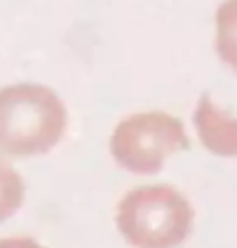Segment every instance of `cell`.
<instances>
[{
    "mask_svg": "<svg viewBox=\"0 0 237 248\" xmlns=\"http://www.w3.org/2000/svg\"><path fill=\"white\" fill-rule=\"evenodd\" d=\"M67 109L44 85L20 83L0 90V151L12 156L49 153L67 128Z\"/></svg>",
    "mask_w": 237,
    "mask_h": 248,
    "instance_id": "6da1fadb",
    "label": "cell"
},
{
    "mask_svg": "<svg viewBox=\"0 0 237 248\" xmlns=\"http://www.w3.org/2000/svg\"><path fill=\"white\" fill-rule=\"evenodd\" d=\"M193 217V208L177 190L148 185L124 196L115 224L133 248H175L190 235Z\"/></svg>",
    "mask_w": 237,
    "mask_h": 248,
    "instance_id": "7a4b0ae2",
    "label": "cell"
},
{
    "mask_svg": "<svg viewBox=\"0 0 237 248\" xmlns=\"http://www.w3.org/2000/svg\"><path fill=\"white\" fill-rule=\"evenodd\" d=\"M111 154L122 169L137 175H153L166 159L190 148L177 117L166 112H145L124 119L111 137Z\"/></svg>",
    "mask_w": 237,
    "mask_h": 248,
    "instance_id": "3957f363",
    "label": "cell"
},
{
    "mask_svg": "<svg viewBox=\"0 0 237 248\" xmlns=\"http://www.w3.org/2000/svg\"><path fill=\"white\" fill-rule=\"evenodd\" d=\"M193 124L208 151L221 157L237 156V119L220 109L206 93L197 104Z\"/></svg>",
    "mask_w": 237,
    "mask_h": 248,
    "instance_id": "277c9868",
    "label": "cell"
},
{
    "mask_svg": "<svg viewBox=\"0 0 237 248\" xmlns=\"http://www.w3.org/2000/svg\"><path fill=\"white\" fill-rule=\"evenodd\" d=\"M216 50L222 62L237 72V0H224L216 12Z\"/></svg>",
    "mask_w": 237,
    "mask_h": 248,
    "instance_id": "5b68a950",
    "label": "cell"
},
{
    "mask_svg": "<svg viewBox=\"0 0 237 248\" xmlns=\"http://www.w3.org/2000/svg\"><path fill=\"white\" fill-rule=\"evenodd\" d=\"M25 200V182L10 164L0 159V222L12 217Z\"/></svg>",
    "mask_w": 237,
    "mask_h": 248,
    "instance_id": "8992f818",
    "label": "cell"
},
{
    "mask_svg": "<svg viewBox=\"0 0 237 248\" xmlns=\"http://www.w3.org/2000/svg\"><path fill=\"white\" fill-rule=\"evenodd\" d=\"M0 248H44L32 238L16 237V238H3L0 240Z\"/></svg>",
    "mask_w": 237,
    "mask_h": 248,
    "instance_id": "52a82bcc",
    "label": "cell"
}]
</instances>
